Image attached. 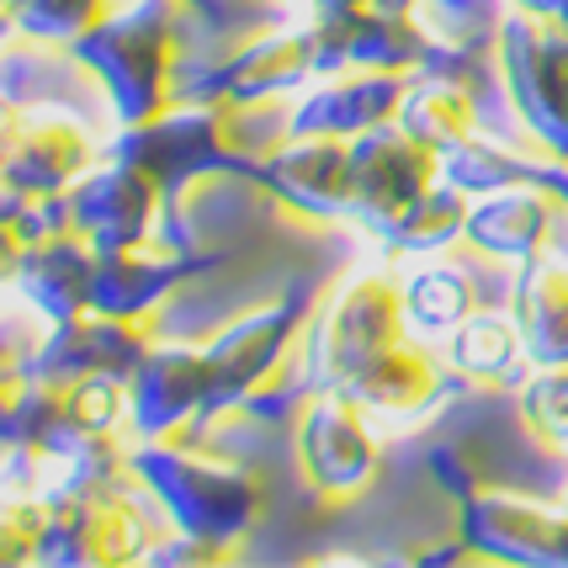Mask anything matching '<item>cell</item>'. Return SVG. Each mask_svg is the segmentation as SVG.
I'll return each instance as SVG.
<instances>
[{
    "label": "cell",
    "instance_id": "b9f144b4",
    "mask_svg": "<svg viewBox=\"0 0 568 568\" xmlns=\"http://www.w3.org/2000/svg\"><path fill=\"white\" fill-rule=\"evenodd\" d=\"M0 6H11V0H0Z\"/></svg>",
    "mask_w": 568,
    "mask_h": 568
},
{
    "label": "cell",
    "instance_id": "484cf974",
    "mask_svg": "<svg viewBox=\"0 0 568 568\" xmlns=\"http://www.w3.org/2000/svg\"><path fill=\"white\" fill-rule=\"evenodd\" d=\"M415 17L430 32V49L473 64H484L499 49V32L510 22L505 0H415Z\"/></svg>",
    "mask_w": 568,
    "mask_h": 568
},
{
    "label": "cell",
    "instance_id": "ab89813d",
    "mask_svg": "<svg viewBox=\"0 0 568 568\" xmlns=\"http://www.w3.org/2000/svg\"><path fill=\"white\" fill-rule=\"evenodd\" d=\"M377 6H398V11H415V0H377Z\"/></svg>",
    "mask_w": 568,
    "mask_h": 568
},
{
    "label": "cell",
    "instance_id": "7bdbcfd3",
    "mask_svg": "<svg viewBox=\"0 0 568 568\" xmlns=\"http://www.w3.org/2000/svg\"><path fill=\"white\" fill-rule=\"evenodd\" d=\"M564 505H568V495H564Z\"/></svg>",
    "mask_w": 568,
    "mask_h": 568
},
{
    "label": "cell",
    "instance_id": "cb8c5ba5",
    "mask_svg": "<svg viewBox=\"0 0 568 568\" xmlns=\"http://www.w3.org/2000/svg\"><path fill=\"white\" fill-rule=\"evenodd\" d=\"M446 367L473 383H516L526 372V341L516 314L473 308L468 320L446 335Z\"/></svg>",
    "mask_w": 568,
    "mask_h": 568
},
{
    "label": "cell",
    "instance_id": "6da1fadb",
    "mask_svg": "<svg viewBox=\"0 0 568 568\" xmlns=\"http://www.w3.org/2000/svg\"><path fill=\"white\" fill-rule=\"evenodd\" d=\"M192 0H139L128 11H106L70 53L101 80L118 123H149L175 106V49H181V17Z\"/></svg>",
    "mask_w": 568,
    "mask_h": 568
},
{
    "label": "cell",
    "instance_id": "3957f363",
    "mask_svg": "<svg viewBox=\"0 0 568 568\" xmlns=\"http://www.w3.org/2000/svg\"><path fill=\"white\" fill-rule=\"evenodd\" d=\"M234 112L240 106H223V101H175L171 112L149 123H128L112 144V160L139 165L165 197H175L197 175H240L261 186V160H250L240 149Z\"/></svg>",
    "mask_w": 568,
    "mask_h": 568
},
{
    "label": "cell",
    "instance_id": "d6986e66",
    "mask_svg": "<svg viewBox=\"0 0 568 568\" xmlns=\"http://www.w3.org/2000/svg\"><path fill=\"white\" fill-rule=\"evenodd\" d=\"M91 272H97V245L80 229H59V234H38L27 240L22 261H17V287L43 320H70L80 308H91Z\"/></svg>",
    "mask_w": 568,
    "mask_h": 568
},
{
    "label": "cell",
    "instance_id": "e0dca14e",
    "mask_svg": "<svg viewBox=\"0 0 568 568\" xmlns=\"http://www.w3.org/2000/svg\"><path fill=\"white\" fill-rule=\"evenodd\" d=\"M409 91V74L394 70H341L324 74L320 91L297 101L287 118V133H329V139H356L367 128H383L398 118V101Z\"/></svg>",
    "mask_w": 568,
    "mask_h": 568
},
{
    "label": "cell",
    "instance_id": "52a82bcc",
    "mask_svg": "<svg viewBox=\"0 0 568 568\" xmlns=\"http://www.w3.org/2000/svg\"><path fill=\"white\" fill-rule=\"evenodd\" d=\"M499 74L531 139L568 165V27L558 17L516 11L499 32Z\"/></svg>",
    "mask_w": 568,
    "mask_h": 568
},
{
    "label": "cell",
    "instance_id": "e575fe53",
    "mask_svg": "<svg viewBox=\"0 0 568 568\" xmlns=\"http://www.w3.org/2000/svg\"><path fill=\"white\" fill-rule=\"evenodd\" d=\"M17 388H22V372H17V367H6V362H0V415H6V404L17 398Z\"/></svg>",
    "mask_w": 568,
    "mask_h": 568
},
{
    "label": "cell",
    "instance_id": "f546056e",
    "mask_svg": "<svg viewBox=\"0 0 568 568\" xmlns=\"http://www.w3.org/2000/svg\"><path fill=\"white\" fill-rule=\"evenodd\" d=\"M520 415L547 446H568V362L537 367L520 388Z\"/></svg>",
    "mask_w": 568,
    "mask_h": 568
},
{
    "label": "cell",
    "instance_id": "7402d4cb",
    "mask_svg": "<svg viewBox=\"0 0 568 568\" xmlns=\"http://www.w3.org/2000/svg\"><path fill=\"white\" fill-rule=\"evenodd\" d=\"M510 314L526 341L531 367H564L568 362V266H552L542 255L520 261Z\"/></svg>",
    "mask_w": 568,
    "mask_h": 568
},
{
    "label": "cell",
    "instance_id": "ac0fdd59",
    "mask_svg": "<svg viewBox=\"0 0 568 568\" xmlns=\"http://www.w3.org/2000/svg\"><path fill=\"white\" fill-rule=\"evenodd\" d=\"M219 266V255H149V250H97L91 272V308L144 320L186 276Z\"/></svg>",
    "mask_w": 568,
    "mask_h": 568
},
{
    "label": "cell",
    "instance_id": "9c48e42d",
    "mask_svg": "<svg viewBox=\"0 0 568 568\" xmlns=\"http://www.w3.org/2000/svg\"><path fill=\"white\" fill-rule=\"evenodd\" d=\"M297 463H303L308 489L324 499H356L362 489H372L383 457L362 420V404L341 388L308 398V409L297 420Z\"/></svg>",
    "mask_w": 568,
    "mask_h": 568
},
{
    "label": "cell",
    "instance_id": "5bb4252c",
    "mask_svg": "<svg viewBox=\"0 0 568 568\" xmlns=\"http://www.w3.org/2000/svg\"><path fill=\"white\" fill-rule=\"evenodd\" d=\"M308 74H314V64H308L303 32H272V38H255L245 49H234L229 59L207 64L192 80H175V101L255 106V101H272L282 91H297Z\"/></svg>",
    "mask_w": 568,
    "mask_h": 568
},
{
    "label": "cell",
    "instance_id": "60d3db41",
    "mask_svg": "<svg viewBox=\"0 0 568 568\" xmlns=\"http://www.w3.org/2000/svg\"><path fill=\"white\" fill-rule=\"evenodd\" d=\"M192 6H197V11H213V0H192Z\"/></svg>",
    "mask_w": 568,
    "mask_h": 568
},
{
    "label": "cell",
    "instance_id": "5b68a950",
    "mask_svg": "<svg viewBox=\"0 0 568 568\" xmlns=\"http://www.w3.org/2000/svg\"><path fill=\"white\" fill-rule=\"evenodd\" d=\"M404 282L394 276H351L314 314L308 329V398L346 388L372 356L404 341Z\"/></svg>",
    "mask_w": 568,
    "mask_h": 568
},
{
    "label": "cell",
    "instance_id": "44dd1931",
    "mask_svg": "<svg viewBox=\"0 0 568 568\" xmlns=\"http://www.w3.org/2000/svg\"><path fill=\"white\" fill-rule=\"evenodd\" d=\"M446 372L452 367L436 362L430 351L398 341L383 356H372L341 394L356 398L362 409H377V415H420L446 394Z\"/></svg>",
    "mask_w": 568,
    "mask_h": 568
},
{
    "label": "cell",
    "instance_id": "ba28073f",
    "mask_svg": "<svg viewBox=\"0 0 568 568\" xmlns=\"http://www.w3.org/2000/svg\"><path fill=\"white\" fill-rule=\"evenodd\" d=\"M149 324L128 320V314H101V308H80L70 320H53L49 341L27 356L22 377L38 383H74V377H118L133 383V372L149 362Z\"/></svg>",
    "mask_w": 568,
    "mask_h": 568
},
{
    "label": "cell",
    "instance_id": "4316f807",
    "mask_svg": "<svg viewBox=\"0 0 568 568\" xmlns=\"http://www.w3.org/2000/svg\"><path fill=\"white\" fill-rule=\"evenodd\" d=\"M531 171H537V160H526V154L505 144H484V139H463L457 149L442 154V181H452L468 197H489V192L520 186V181H531Z\"/></svg>",
    "mask_w": 568,
    "mask_h": 568
},
{
    "label": "cell",
    "instance_id": "74e56055",
    "mask_svg": "<svg viewBox=\"0 0 568 568\" xmlns=\"http://www.w3.org/2000/svg\"><path fill=\"white\" fill-rule=\"evenodd\" d=\"M11 118H17V112L0 106V165H6V149H11Z\"/></svg>",
    "mask_w": 568,
    "mask_h": 568
},
{
    "label": "cell",
    "instance_id": "4fadbf2b",
    "mask_svg": "<svg viewBox=\"0 0 568 568\" xmlns=\"http://www.w3.org/2000/svg\"><path fill=\"white\" fill-rule=\"evenodd\" d=\"M261 186L303 219H351V139L287 133L261 160Z\"/></svg>",
    "mask_w": 568,
    "mask_h": 568
},
{
    "label": "cell",
    "instance_id": "8d00e7d4",
    "mask_svg": "<svg viewBox=\"0 0 568 568\" xmlns=\"http://www.w3.org/2000/svg\"><path fill=\"white\" fill-rule=\"evenodd\" d=\"M314 11H351V6H377V0H308Z\"/></svg>",
    "mask_w": 568,
    "mask_h": 568
},
{
    "label": "cell",
    "instance_id": "603a6c76",
    "mask_svg": "<svg viewBox=\"0 0 568 568\" xmlns=\"http://www.w3.org/2000/svg\"><path fill=\"white\" fill-rule=\"evenodd\" d=\"M404 133H415L420 144L430 149H457L463 139H473L478 128V106H473V91L463 74L452 70H415L409 74V91L398 101V118Z\"/></svg>",
    "mask_w": 568,
    "mask_h": 568
},
{
    "label": "cell",
    "instance_id": "1f68e13d",
    "mask_svg": "<svg viewBox=\"0 0 568 568\" xmlns=\"http://www.w3.org/2000/svg\"><path fill=\"white\" fill-rule=\"evenodd\" d=\"M234 558V542H219V537H197V531H175L165 542H154L144 552V564H229Z\"/></svg>",
    "mask_w": 568,
    "mask_h": 568
},
{
    "label": "cell",
    "instance_id": "d590c367",
    "mask_svg": "<svg viewBox=\"0 0 568 568\" xmlns=\"http://www.w3.org/2000/svg\"><path fill=\"white\" fill-rule=\"evenodd\" d=\"M520 11H537V17H558V6H564V0H516Z\"/></svg>",
    "mask_w": 568,
    "mask_h": 568
},
{
    "label": "cell",
    "instance_id": "7c38bea8",
    "mask_svg": "<svg viewBox=\"0 0 568 568\" xmlns=\"http://www.w3.org/2000/svg\"><path fill=\"white\" fill-rule=\"evenodd\" d=\"M463 542L473 558L499 564H568V505L547 510L537 499L473 489L463 499Z\"/></svg>",
    "mask_w": 568,
    "mask_h": 568
},
{
    "label": "cell",
    "instance_id": "7a4b0ae2",
    "mask_svg": "<svg viewBox=\"0 0 568 568\" xmlns=\"http://www.w3.org/2000/svg\"><path fill=\"white\" fill-rule=\"evenodd\" d=\"M133 473L175 531L240 542L266 510L261 473L240 468L229 457L192 452L181 442H139L133 446Z\"/></svg>",
    "mask_w": 568,
    "mask_h": 568
},
{
    "label": "cell",
    "instance_id": "d4e9b609",
    "mask_svg": "<svg viewBox=\"0 0 568 568\" xmlns=\"http://www.w3.org/2000/svg\"><path fill=\"white\" fill-rule=\"evenodd\" d=\"M468 207H473L468 192H457L452 181H436L409 207H398L394 219L372 223V234H377V245L388 250V255H436L452 240H463Z\"/></svg>",
    "mask_w": 568,
    "mask_h": 568
},
{
    "label": "cell",
    "instance_id": "836d02e7",
    "mask_svg": "<svg viewBox=\"0 0 568 568\" xmlns=\"http://www.w3.org/2000/svg\"><path fill=\"white\" fill-rule=\"evenodd\" d=\"M531 181H542L547 192L568 207V165H564V160H558V165H537V171H531Z\"/></svg>",
    "mask_w": 568,
    "mask_h": 568
},
{
    "label": "cell",
    "instance_id": "f35d334b",
    "mask_svg": "<svg viewBox=\"0 0 568 568\" xmlns=\"http://www.w3.org/2000/svg\"><path fill=\"white\" fill-rule=\"evenodd\" d=\"M11 32H17V17H11V6H0V43H6Z\"/></svg>",
    "mask_w": 568,
    "mask_h": 568
},
{
    "label": "cell",
    "instance_id": "f1b7e54d",
    "mask_svg": "<svg viewBox=\"0 0 568 568\" xmlns=\"http://www.w3.org/2000/svg\"><path fill=\"white\" fill-rule=\"evenodd\" d=\"M11 17L22 38L70 49L74 38H85L106 17V0H11Z\"/></svg>",
    "mask_w": 568,
    "mask_h": 568
},
{
    "label": "cell",
    "instance_id": "8992f818",
    "mask_svg": "<svg viewBox=\"0 0 568 568\" xmlns=\"http://www.w3.org/2000/svg\"><path fill=\"white\" fill-rule=\"evenodd\" d=\"M314 320V282L297 276L287 293L255 308L245 320L223 324L219 335L207 341V367H213V404H207V420L229 415V409H245L255 394L272 388V377L287 367V351L303 335V324Z\"/></svg>",
    "mask_w": 568,
    "mask_h": 568
},
{
    "label": "cell",
    "instance_id": "9a60e30c",
    "mask_svg": "<svg viewBox=\"0 0 568 568\" xmlns=\"http://www.w3.org/2000/svg\"><path fill=\"white\" fill-rule=\"evenodd\" d=\"M160 197L165 192L139 165L112 160L101 171H85L70 186L74 229L97 250H144L149 229H154V213H160Z\"/></svg>",
    "mask_w": 568,
    "mask_h": 568
},
{
    "label": "cell",
    "instance_id": "4dcf8cb0",
    "mask_svg": "<svg viewBox=\"0 0 568 568\" xmlns=\"http://www.w3.org/2000/svg\"><path fill=\"white\" fill-rule=\"evenodd\" d=\"M38 537H43V499L0 505V564H38Z\"/></svg>",
    "mask_w": 568,
    "mask_h": 568
},
{
    "label": "cell",
    "instance_id": "8fae6325",
    "mask_svg": "<svg viewBox=\"0 0 568 568\" xmlns=\"http://www.w3.org/2000/svg\"><path fill=\"white\" fill-rule=\"evenodd\" d=\"M207 404H213L207 351L154 346L128 383V420L139 430V442H175L181 430L207 420Z\"/></svg>",
    "mask_w": 568,
    "mask_h": 568
},
{
    "label": "cell",
    "instance_id": "30bf717a",
    "mask_svg": "<svg viewBox=\"0 0 568 568\" xmlns=\"http://www.w3.org/2000/svg\"><path fill=\"white\" fill-rule=\"evenodd\" d=\"M442 181V149L420 144L398 123L367 128L351 139V219L372 223L394 219L398 207Z\"/></svg>",
    "mask_w": 568,
    "mask_h": 568
},
{
    "label": "cell",
    "instance_id": "83f0119b",
    "mask_svg": "<svg viewBox=\"0 0 568 568\" xmlns=\"http://www.w3.org/2000/svg\"><path fill=\"white\" fill-rule=\"evenodd\" d=\"M404 308H409V324L452 335L478 308V293H473V282L457 266H425V272L404 282Z\"/></svg>",
    "mask_w": 568,
    "mask_h": 568
},
{
    "label": "cell",
    "instance_id": "277c9868",
    "mask_svg": "<svg viewBox=\"0 0 568 568\" xmlns=\"http://www.w3.org/2000/svg\"><path fill=\"white\" fill-rule=\"evenodd\" d=\"M154 495L144 484H118V489H74L59 484L43 495V537H38V564H139L154 537Z\"/></svg>",
    "mask_w": 568,
    "mask_h": 568
},
{
    "label": "cell",
    "instance_id": "d6a6232c",
    "mask_svg": "<svg viewBox=\"0 0 568 568\" xmlns=\"http://www.w3.org/2000/svg\"><path fill=\"white\" fill-rule=\"evenodd\" d=\"M22 250H27L22 229L0 219V282H11V276H17V261H22Z\"/></svg>",
    "mask_w": 568,
    "mask_h": 568
},
{
    "label": "cell",
    "instance_id": "ffe728a7",
    "mask_svg": "<svg viewBox=\"0 0 568 568\" xmlns=\"http://www.w3.org/2000/svg\"><path fill=\"white\" fill-rule=\"evenodd\" d=\"M552 223H558V207H552V192L542 181H520V186H505V192H489L468 207V229L463 240L495 261H531L542 255L547 240H552Z\"/></svg>",
    "mask_w": 568,
    "mask_h": 568
},
{
    "label": "cell",
    "instance_id": "2e32d148",
    "mask_svg": "<svg viewBox=\"0 0 568 568\" xmlns=\"http://www.w3.org/2000/svg\"><path fill=\"white\" fill-rule=\"evenodd\" d=\"M91 160H97V144L85 139L80 123L59 118V112H17L0 181L27 197H49V192H70L91 171Z\"/></svg>",
    "mask_w": 568,
    "mask_h": 568
}]
</instances>
